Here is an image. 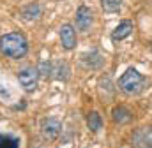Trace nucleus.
<instances>
[{
    "mask_svg": "<svg viewBox=\"0 0 152 148\" xmlns=\"http://www.w3.org/2000/svg\"><path fill=\"white\" fill-rule=\"evenodd\" d=\"M112 118H113L115 123H127V122H131L133 115H131V111L127 110L126 106H117L112 111Z\"/></svg>",
    "mask_w": 152,
    "mask_h": 148,
    "instance_id": "11",
    "label": "nucleus"
},
{
    "mask_svg": "<svg viewBox=\"0 0 152 148\" xmlns=\"http://www.w3.org/2000/svg\"><path fill=\"white\" fill-rule=\"evenodd\" d=\"M0 53L11 60H20L28 53V41L20 32H9L0 37Z\"/></svg>",
    "mask_w": 152,
    "mask_h": 148,
    "instance_id": "1",
    "label": "nucleus"
},
{
    "mask_svg": "<svg viewBox=\"0 0 152 148\" xmlns=\"http://www.w3.org/2000/svg\"><path fill=\"white\" fill-rule=\"evenodd\" d=\"M58 36H60V42H62V48H64V49H75V46H76V30H75V27H73L71 23H64V25L60 27Z\"/></svg>",
    "mask_w": 152,
    "mask_h": 148,
    "instance_id": "7",
    "label": "nucleus"
},
{
    "mask_svg": "<svg viewBox=\"0 0 152 148\" xmlns=\"http://www.w3.org/2000/svg\"><path fill=\"white\" fill-rule=\"evenodd\" d=\"M18 81H20V86L25 92H28V94L36 92L37 81H39L37 69H34V67H23V69H20L18 71Z\"/></svg>",
    "mask_w": 152,
    "mask_h": 148,
    "instance_id": "3",
    "label": "nucleus"
},
{
    "mask_svg": "<svg viewBox=\"0 0 152 148\" xmlns=\"http://www.w3.org/2000/svg\"><path fill=\"white\" fill-rule=\"evenodd\" d=\"M87 127L92 131V132H99L101 127H103V118L97 111H90L87 115Z\"/></svg>",
    "mask_w": 152,
    "mask_h": 148,
    "instance_id": "12",
    "label": "nucleus"
},
{
    "mask_svg": "<svg viewBox=\"0 0 152 148\" xmlns=\"http://www.w3.org/2000/svg\"><path fill=\"white\" fill-rule=\"evenodd\" d=\"M101 7L104 12H117L122 7V0H101Z\"/></svg>",
    "mask_w": 152,
    "mask_h": 148,
    "instance_id": "16",
    "label": "nucleus"
},
{
    "mask_svg": "<svg viewBox=\"0 0 152 148\" xmlns=\"http://www.w3.org/2000/svg\"><path fill=\"white\" fill-rule=\"evenodd\" d=\"M133 28H134L133 21L124 20V21H120V23L115 27V30L112 32V39H113V41H124L126 37H129L133 34Z\"/></svg>",
    "mask_w": 152,
    "mask_h": 148,
    "instance_id": "8",
    "label": "nucleus"
},
{
    "mask_svg": "<svg viewBox=\"0 0 152 148\" xmlns=\"http://www.w3.org/2000/svg\"><path fill=\"white\" fill-rule=\"evenodd\" d=\"M20 16H21V20H25V21H34V20H37L39 16H41V7H39V4L32 2V4L23 5V7L20 9Z\"/></svg>",
    "mask_w": 152,
    "mask_h": 148,
    "instance_id": "9",
    "label": "nucleus"
},
{
    "mask_svg": "<svg viewBox=\"0 0 152 148\" xmlns=\"http://www.w3.org/2000/svg\"><path fill=\"white\" fill-rule=\"evenodd\" d=\"M133 148H152V125L142 127L133 134Z\"/></svg>",
    "mask_w": 152,
    "mask_h": 148,
    "instance_id": "6",
    "label": "nucleus"
},
{
    "mask_svg": "<svg viewBox=\"0 0 152 148\" xmlns=\"http://www.w3.org/2000/svg\"><path fill=\"white\" fill-rule=\"evenodd\" d=\"M51 73H53V64L50 62V60H41L37 65V74L41 76V78H50L51 76Z\"/></svg>",
    "mask_w": 152,
    "mask_h": 148,
    "instance_id": "15",
    "label": "nucleus"
},
{
    "mask_svg": "<svg viewBox=\"0 0 152 148\" xmlns=\"http://www.w3.org/2000/svg\"><path fill=\"white\" fill-rule=\"evenodd\" d=\"M0 148H20V139L11 134H0Z\"/></svg>",
    "mask_w": 152,
    "mask_h": 148,
    "instance_id": "14",
    "label": "nucleus"
},
{
    "mask_svg": "<svg viewBox=\"0 0 152 148\" xmlns=\"http://www.w3.org/2000/svg\"><path fill=\"white\" fill-rule=\"evenodd\" d=\"M0 97L2 99H9L11 97V92L7 88H4V85H0Z\"/></svg>",
    "mask_w": 152,
    "mask_h": 148,
    "instance_id": "17",
    "label": "nucleus"
},
{
    "mask_svg": "<svg viewBox=\"0 0 152 148\" xmlns=\"http://www.w3.org/2000/svg\"><path fill=\"white\" fill-rule=\"evenodd\" d=\"M81 62L90 69H99L103 65V57L99 51H90V53H85L81 57Z\"/></svg>",
    "mask_w": 152,
    "mask_h": 148,
    "instance_id": "10",
    "label": "nucleus"
},
{
    "mask_svg": "<svg viewBox=\"0 0 152 148\" xmlns=\"http://www.w3.org/2000/svg\"><path fill=\"white\" fill-rule=\"evenodd\" d=\"M53 73H55L53 74L55 79H58V81H67L71 69H69V65H67L66 62H57V64L53 65Z\"/></svg>",
    "mask_w": 152,
    "mask_h": 148,
    "instance_id": "13",
    "label": "nucleus"
},
{
    "mask_svg": "<svg viewBox=\"0 0 152 148\" xmlns=\"http://www.w3.org/2000/svg\"><path fill=\"white\" fill-rule=\"evenodd\" d=\"M75 20H76V28H78V30H81V32H88L90 27H92V23H94V12H92L90 7H87V5H80V7L76 9Z\"/></svg>",
    "mask_w": 152,
    "mask_h": 148,
    "instance_id": "5",
    "label": "nucleus"
},
{
    "mask_svg": "<svg viewBox=\"0 0 152 148\" xmlns=\"http://www.w3.org/2000/svg\"><path fill=\"white\" fill-rule=\"evenodd\" d=\"M62 132V123L53 118V116H48V118H42L41 120V134L44 139L48 141H55Z\"/></svg>",
    "mask_w": 152,
    "mask_h": 148,
    "instance_id": "4",
    "label": "nucleus"
},
{
    "mask_svg": "<svg viewBox=\"0 0 152 148\" xmlns=\"http://www.w3.org/2000/svg\"><path fill=\"white\" fill-rule=\"evenodd\" d=\"M147 85V79L136 69H127L118 79V88L127 95H138Z\"/></svg>",
    "mask_w": 152,
    "mask_h": 148,
    "instance_id": "2",
    "label": "nucleus"
}]
</instances>
